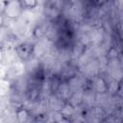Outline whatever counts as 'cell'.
Returning a JSON list of instances; mask_svg holds the SVG:
<instances>
[{"instance_id":"7a4b0ae2","label":"cell","mask_w":123,"mask_h":123,"mask_svg":"<svg viewBox=\"0 0 123 123\" xmlns=\"http://www.w3.org/2000/svg\"><path fill=\"white\" fill-rule=\"evenodd\" d=\"M34 50H35V46L30 42H22L15 47V52L18 58L24 62L29 61L31 59V57L34 54Z\"/></svg>"},{"instance_id":"6da1fadb","label":"cell","mask_w":123,"mask_h":123,"mask_svg":"<svg viewBox=\"0 0 123 123\" xmlns=\"http://www.w3.org/2000/svg\"><path fill=\"white\" fill-rule=\"evenodd\" d=\"M1 12L4 14L5 18L16 20L21 16L24 9L22 8L19 0H7L5 1L3 5V10Z\"/></svg>"},{"instance_id":"52a82bcc","label":"cell","mask_w":123,"mask_h":123,"mask_svg":"<svg viewBox=\"0 0 123 123\" xmlns=\"http://www.w3.org/2000/svg\"><path fill=\"white\" fill-rule=\"evenodd\" d=\"M2 59H3V52H2V49L0 47V61H2Z\"/></svg>"},{"instance_id":"277c9868","label":"cell","mask_w":123,"mask_h":123,"mask_svg":"<svg viewBox=\"0 0 123 123\" xmlns=\"http://www.w3.org/2000/svg\"><path fill=\"white\" fill-rule=\"evenodd\" d=\"M21 3L22 8L25 10H34L35 8H37L38 1L37 0H19Z\"/></svg>"},{"instance_id":"3957f363","label":"cell","mask_w":123,"mask_h":123,"mask_svg":"<svg viewBox=\"0 0 123 123\" xmlns=\"http://www.w3.org/2000/svg\"><path fill=\"white\" fill-rule=\"evenodd\" d=\"M62 9V0H47L45 2V12L48 14L47 16L51 18H56L60 15Z\"/></svg>"},{"instance_id":"8992f818","label":"cell","mask_w":123,"mask_h":123,"mask_svg":"<svg viewBox=\"0 0 123 123\" xmlns=\"http://www.w3.org/2000/svg\"><path fill=\"white\" fill-rule=\"evenodd\" d=\"M97 5H103L107 0H93Z\"/></svg>"},{"instance_id":"5b68a950","label":"cell","mask_w":123,"mask_h":123,"mask_svg":"<svg viewBox=\"0 0 123 123\" xmlns=\"http://www.w3.org/2000/svg\"><path fill=\"white\" fill-rule=\"evenodd\" d=\"M5 25V16L2 13V12H0V29H2Z\"/></svg>"}]
</instances>
